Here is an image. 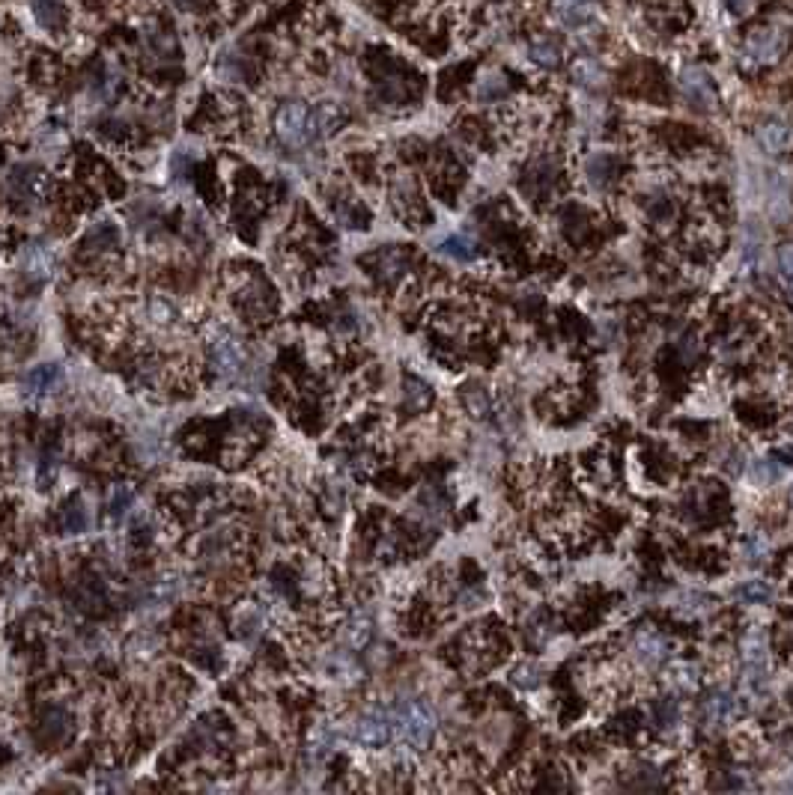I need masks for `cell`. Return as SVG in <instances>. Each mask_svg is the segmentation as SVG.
Here are the masks:
<instances>
[{"label": "cell", "mask_w": 793, "mask_h": 795, "mask_svg": "<svg viewBox=\"0 0 793 795\" xmlns=\"http://www.w3.org/2000/svg\"><path fill=\"white\" fill-rule=\"evenodd\" d=\"M737 557L739 561H743L746 566H764V563H769V557H773V542H769V536L767 533H760V531H752V533H746L743 540H739V545H737Z\"/></svg>", "instance_id": "13"}, {"label": "cell", "mask_w": 793, "mask_h": 795, "mask_svg": "<svg viewBox=\"0 0 793 795\" xmlns=\"http://www.w3.org/2000/svg\"><path fill=\"white\" fill-rule=\"evenodd\" d=\"M671 655H674V638L657 626H641L629 635V659L645 673L666 668Z\"/></svg>", "instance_id": "3"}, {"label": "cell", "mask_w": 793, "mask_h": 795, "mask_svg": "<svg viewBox=\"0 0 793 795\" xmlns=\"http://www.w3.org/2000/svg\"><path fill=\"white\" fill-rule=\"evenodd\" d=\"M778 268H781V274H785L788 281H790V286H793V242L781 244V248H778Z\"/></svg>", "instance_id": "33"}, {"label": "cell", "mask_w": 793, "mask_h": 795, "mask_svg": "<svg viewBox=\"0 0 793 795\" xmlns=\"http://www.w3.org/2000/svg\"><path fill=\"white\" fill-rule=\"evenodd\" d=\"M310 123H314V137H326L343 123V114L337 104H319L316 111H310Z\"/></svg>", "instance_id": "20"}, {"label": "cell", "mask_w": 793, "mask_h": 795, "mask_svg": "<svg viewBox=\"0 0 793 795\" xmlns=\"http://www.w3.org/2000/svg\"><path fill=\"white\" fill-rule=\"evenodd\" d=\"M510 682L517 685L519 691H534V689H540V682H543V671H540V664H537V661H522V664H517V668L510 671Z\"/></svg>", "instance_id": "25"}, {"label": "cell", "mask_w": 793, "mask_h": 795, "mask_svg": "<svg viewBox=\"0 0 793 795\" xmlns=\"http://www.w3.org/2000/svg\"><path fill=\"white\" fill-rule=\"evenodd\" d=\"M674 611H678V614H686V617H704L707 611H713V596L698 593V590H686V593L678 596Z\"/></svg>", "instance_id": "19"}, {"label": "cell", "mask_w": 793, "mask_h": 795, "mask_svg": "<svg viewBox=\"0 0 793 795\" xmlns=\"http://www.w3.org/2000/svg\"><path fill=\"white\" fill-rule=\"evenodd\" d=\"M650 724L662 736L680 733V727H683V703H680V694H666V697H659V701H653L650 703Z\"/></svg>", "instance_id": "10"}, {"label": "cell", "mask_w": 793, "mask_h": 795, "mask_svg": "<svg viewBox=\"0 0 793 795\" xmlns=\"http://www.w3.org/2000/svg\"><path fill=\"white\" fill-rule=\"evenodd\" d=\"M352 736L356 742L364 748H382L394 739L391 730V709H367L364 715H358L356 727H352Z\"/></svg>", "instance_id": "7"}, {"label": "cell", "mask_w": 793, "mask_h": 795, "mask_svg": "<svg viewBox=\"0 0 793 795\" xmlns=\"http://www.w3.org/2000/svg\"><path fill=\"white\" fill-rule=\"evenodd\" d=\"M555 15L561 18L564 27H585L594 21V6L591 0H555Z\"/></svg>", "instance_id": "16"}, {"label": "cell", "mask_w": 793, "mask_h": 795, "mask_svg": "<svg viewBox=\"0 0 793 795\" xmlns=\"http://www.w3.org/2000/svg\"><path fill=\"white\" fill-rule=\"evenodd\" d=\"M34 15H36L39 25L48 27V30H60L63 25H66V9H63L60 0H36Z\"/></svg>", "instance_id": "21"}, {"label": "cell", "mask_w": 793, "mask_h": 795, "mask_svg": "<svg viewBox=\"0 0 793 795\" xmlns=\"http://www.w3.org/2000/svg\"><path fill=\"white\" fill-rule=\"evenodd\" d=\"M739 664H743V685L752 694H764L769 689V661H773V643L764 626H748L737 641Z\"/></svg>", "instance_id": "2"}, {"label": "cell", "mask_w": 793, "mask_h": 795, "mask_svg": "<svg viewBox=\"0 0 793 795\" xmlns=\"http://www.w3.org/2000/svg\"><path fill=\"white\" fill-rule=\"evenodd\" d=\"M531 60L537 63V66H543V69H555L561 63V48H558V42H552V39H540V42H534L531 45Z\"/></svg>", "instance_id": "30"}, {"label": "cell", "mask_w": 793, "mask_h": 795, "mask_svg": "<svg viewBox=\"0 0 793 795\" xmlns=\"http://www.w3.org/2000/svg\"><path fill=\"white\" fill-rule=\"evenodd\" d=\"M209 349H212V361H216V367H218L221 375H227V379H236V375L245 370L242 343L236 340L233 334H227V331H218V334L212 337Z\"/></svg>", "instance_id": "9"}, {"label": "cell", "mask_w": 793, "mask_h": 795, "mask_svg": "<svg viewBox=\"0 0 793 795\" xmlns=\"http://www.w3.org/2000/svg\"><path fill=\"white\" fill-rule=\"evenodd\" d=\"M748 471H752V480L764 489L776 486V482L785 477V468H781L776 459H755L752 465H748Z\"/></svg>", "instance_id": "26"}, {"label": "cell", "mask_w": 793, "mask_h": 795, "mask_svg": "<svg viewBox=\"0 0 793 795\" xmlns=\"http://www.w3.org/2000/svg\"><path fill=\"white\" fill-rule=\"evenodd\" d=\"M698 352H701V343H698V337H683V340H680V354H683L686 361H692V358H695V354H698Z\"/></svg>", "instance_id": "34"}, {"label": "cell", "mask_w": 793, "mask_h": 795, "mask_svg": "<svg viewBox=\"0 0 793 795\" xmlns=\"http://www.w3.org/2000/svg\"><path fill=\"white\" fill-rule=\"evenodd\" d=\"M755 137H758V144H760V149H764V153H769V155H781V153H788V146H790V141H793V132H790V125H788V123H781V120H767V123H760V125H758Z\"/></svg>", "instance_id": "12"}, {"label": "cell", "mask_w": 793, "mask_h": 795, "mask_svg": "<svg viewBox=\"0 0 793 795\" xmlns=\"http://www.w3.org/2000/svg\"><path fill=\"white\" fill-rule=\"evenodd\" d=\"M463 405L471 417H477V421H484V417L492 414V396L484 384H468V388L463 391Z\"/></svg>", "instance_id": "18"}, {"label": "cell", "mask_w": 793, "mask_h": 795, "mask_svg": "<svg viewBox=\"0 0 793 795\" xmlns=\"http://www.w3.org/2000/svg\"><path fill=\"white\" fill-rule=\"evenodd\" d=\"M391 730H394V739L400 742L403 748H412V750H427L433 742L438 721H436V712L430 703L424 701H403L391 709Z\"/></svg>", "instance_id": "1"}, {"label": "cell", "mask_w": 793, "mask_h": 795, "mask_svg": "<svg viewBox=\"0 0 793 795\" xmlns=\"http://www.w3.org/2000/svg\"><path fill=\"white\" fill-rule=\"evenodd\" d=\"M734 599L739 605H748V608H764L769 601L776 599V587L764 581V578H746L734 587Z\"/></svg>", "instance_id": "14"}, {"label": "cell", "mask_w": 793, "mask_h": 795, "mask_svg": "<svg viewBox=\"0 0 793 795\" xmlns=\"http://www.w3.org/2000/svg\"><path fill=\"white\" fill-rule=\"evenodd\" d=\"M678 84H680L683 99L689 102V107H695V111L710 114L716 107V87H713V81L707 78L704 69H695V66L683 69Z\"/></svg>", "instance_id": "8"}, {"label": "cell", "mask_w": 793, "mask_h": 795, "mask_svg": "<svg viewBox=\"0 0 793 795\" xmlns=\"http://www.w3.org/2000/svg\"><path fill=\"white\" fill-rule=\"evenodd\" d=\"M701 682H704V673L695 661H668L666 664V685L671 694H698L701 691Z\"/></svg>", "instance_id": "11"}, {"label": "cell", "mask_w": 793, "mask_h": 795, "mask_svg": "<svg viewBox=\"0 0 793 795\" xmlns=\"http://www.w3.org/2000/svg\"><path fill=\"white\" fill-rule=\"evenodd\" d=\"M507 93V78L501 72H489V75H484V78H480V84H477V99H484V102H492V99H501V95Z\"/></svg>", "instance_id": "31"}, {"label": "cell", "mask_w": 793, "mask_h": 795, "mask_svg": "<svg viewBox=\"0 0 793 795\" xmlns=\"http://www.w3.org/2000/svg\"><path fill=\"white\" fill-rule=\"evenodd\" d=\"M725 4H728V9H731L734 15H743L748 9V0H725Z\"/></svg>", "instance_id": "35"}, {"label": "cell", "mask_w": 793, "mask_h": 795, "mask_svg": "<svg viewBox=\"0 0 793 795\" xmlns=\"http://www.w3.org/2000/svg\"><path fill=\"white\" fill-rule=\"evenodd\" d=\"M51 265H55V256H51V251L42 248V244H34V248H27L25 256H21V268L34 277H48Z\"/></svg>", "instance_id": "22"}, {"label": "cell", "mask_w": 793, "mask_h": 795, "mask_svg": "<svg viewBox=\"0 0 793 795\" xmlns=\"http://www.w3.org/2000/svg\"><path fill=\"white\" fill-rule=\"evenodd\" d=\"M552 620H549V614H546V611H531V617H528V629H525V635H528V641H531V647H543L546 641L552 638Z\"/></svg>", "instance_id": "28"}, {"label": "cell", "mask_w": 793, "mask_h": 795, "mask_svg": "<svg viewBox=\"0 0 793 795\" xmlns=\"http://www.w3.org/2000/svg\"><path fill=\"white\" fill-rule=\"evenodd\" d=\"M406 256L400 253V251H385V253H379L376 256V274L382 277V281H396V277H403L406 274Z\"/></svg>", "instance_id": "27"}, {"label": "cell", "mask_w": 793, "mask_h": 795, "mask_svg": "<svg viewBox=\"0 0 793 795\" xmlns=\"http://www.w3.org/2000/svg\"><path fill=\"white\" fill-rule=\"evenodd\" d=\"M370 638H373V620L367 614H356L346 622V629H343V641H346V647L352 650H364L370 643Z\"/></svg>", "instance_id": "17"}, {"label": "cell", "mask_w": 793, "mask_h": 795, "mask_svg": "<svg viewBox=\"0 0 793 795\" xmlns=\"http://www.w3.org/2000/svg\"><path fill=\"white\" fill-rule=\"evenodd\" d=\"M403 402H406V408H409V412H424V408L433 402L430 384H424L421 379H406V384H403Z\"/></svg>", "instance_id": "24"}, {"label": "cell", "mask_w": 793, "mask_h": 795, "mask_svg": "<svg viewBox=\"0 0 793 795\" xmlns=\"http://www.w3.org/2000/svg\"><path fill=\"white\" fill-rule=\"evenodd\" d=\"M132 503H135V492L128 486H116L114 495H111V515L114 519H123Z\"/></svg>", "instance_id": "32"}, {"label": "cell", "mask_w": 793, "mask_h": 795, "mask_svg": "<svg viewBox=\"0 0 793 795\" xmlns=\"http://www.w3.org/2000/svg\"><path fill=\"white\" fill-rule=\"evenodd\" d=\"M275 134L286 146H302L314 137V123H310V107L305 102H284L275 111Z\"/></svg>", "instance_id": "5"}, {"label": "cell", "mask_w": 793, "mask_h": 795, "mask_svg": "<svg viewBox=\"0 0 793 795\" xmlns=\"http://www.w3.org/2000/svg\"><path fill=\"white\" fill-rule=\"evenodd\" d=\"M739 712H743V703L731 689H710L698 703V724L704 733H719L737 721Z\"/></svg>", "instance_id": "4"}, {"label": "cell", "mask_w": 793, "mask_h": 795, "mask_svg": "<svg viewBox=\"0 0 793 795\" xmlns=\"http://www.w3.org/2000/svg\"><path fill=\"white\" fill-rule=\"evenodd\" d=\"M788 42H790V36H788L785 27L769 25V27L755 30V34L746 39L743 48H746V57L752 63H758V66H773V63H778L781 57H785Z\"/></svg>", "instance_id": "6"}, {"label": "cell", "mask_w": 793, "mask_h": 795, "mask_svg": "<svg viewBox=\"0 0 793 795\" xmlns=\"http://www.w3.org/2000/svg\"><path fill=\"white\" fill-rule=\"evenodd\" d=\"M57 379H60V373H57L55 363H42V367L30 370L25 375V388H27V393H45V391L55 388Z\"/></svg>", "instance_id": "23"}, {"label": "cell", "mask_w": 793, "mask_h": 795, "mask_svg": "<svg viewBox=\"0 0 793 795\" xmlns=\"http://www.w3.org/2000/svg\"><path fill=\"white\" fill-rule=\"evenodd\" d=\"M436 251L454 263H471L477 256V242L468 233H451L436 244Z\"/></svg>", "instance_id": "15"}, {"label": "cell", "mask_w": 793, "mask_h": 795, "mask_svg": "<svg viewBox=\"0 0 793 795\" xmlns=\"http://www.w3.org/2000/svg\"><path fill=\"white\" fill-rule=\"evenodd\" d=\"M170 4H174V6H179V9H197V4H200V0H170Z\"/></svg>", "instance_id": "36"}, {"label": "cell", "mask_w": 793, "mask_h": 795, "mask_svg": "<svg viewBox=\"0 0 793 795\" xmlns=\"http://www.w3.org/2000/svg\"><path fill=\"white\" fill-rule=\"evenodd\" d=\"M788 503H790V510H793V482H790V489H788Z\"/></svg>", "instance_id": "37"}, {"label": "cell", "mask_w": 793, "mask_h": 795, "mask_svg": "<svg viewBox=\"0 0 793 795\" xmlns=\"http://www.w3.org/2000/svg\"><path fill=\"white\" fill-rule=\"evenodd\" d=\"M573 78H576V84H582V87L597 90V87H603L606 75H603V69H599V63H594V60H578L576 66H573Z\"/></svg>", "instance_id": "29"}]
</instances>
